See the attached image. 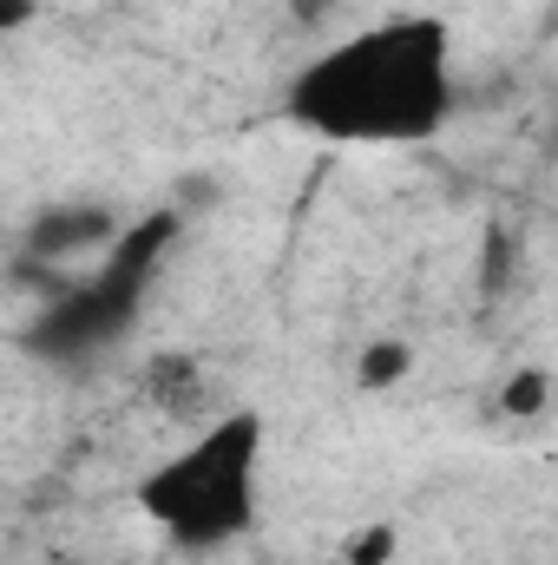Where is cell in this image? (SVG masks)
Listing matches in <instances>:
<instances>
[{
  "instance_id": "cell-7",
  "label": "cell",
  "mask_w": 558,
  "mask_h": 565,
  "mask_svg": "<svg viewBox=\"0 0 558 565\" xmlns=\"http://www.w3.org/2000/svg\"><path fill=\"white\" fill-rule=\"evenodd\" d=\"M388 546H395V533H388V526H375V533L362 540V553H355L348 565H382V559H388Z\"/></svg>"
},
{
  "instance_id": "cell-1",
  "label": "cell",
  "mask_w": 558,
  "mask_h": 565,
  "mask_svg": "<svg viewBox=\"0 0 558 565\" xmlns=\"http://www.w3.org/2000/svg\"><path fill=\"white\" fill-rule=\"evenodd\" d=\"M460 106L453 26L440 13H388L296 66L282 113L329 145H427Z\"/></svg>"
},
{
  "instance_id": "cell-4",
  "label": "cell",
  "mask_w": 558,
  "mask_h": 565,
  "mask_svg": "<svg viewBox=\"0 0 558 565\" xmlns=\"http://www.w3.org/2000/svg\"><path fill=\"white\" fill-rule=\"evenodd\" d=\"M119 231H126V224H119L106 204H46V211L26 224L20 250H26L33 264H46V270H60V277H66L73 264L99 257Z\"/></svg>"
},
{
  "instance_id": "cell-5",
  "label": "cell",
  "mask_w": 558,
  "mask_h": 565,
  "mask_svg": "<svg viewBox=\"0 0 558 565\" xmlns=\"http://www.w3.org/2000/svg\"><path fill=\"white\" fill-rule=\"evenodd\" d=\"M408 369H415V349H408L401 335H375V342L355 355V382L375 388V395H382V388H401Z\"/></svg>"
},
{
  "instance_id": "cell-8",
  "label": "cell",
  "mask_w": 558,
  "mask_h": 565,
  "mask_svg": "<svg viewBox=\"0 0 558 565\" xmlns=\"http://www.w3.org/2000/svg\"><path fill=\"white\" fill-rule=\"evenodd\" d=\"M40 13V0H0V33H13V26H26Z\"/></svg>"
},
{
  "instance_id": "cell-6",
  "label": "cell",
  "mask_w": 558,
  "mask_h": 565,
  "mask_svg": "<svg viewBox=\"0 0 558 565\" xmlns=\"http://www.w3.org/2000/svg\"><path fill=\"white\" fill-rule=\"evenodd\" d=\"M546 395H552V375H546V369H519V375L506 382V415H539Z\"/></svg>"
},
{
  "instance_id": "cell-2",
  "label": "cell",
  "mask_w": 558,
  "mask_h": 565,
  "mask_svg": "<svg viewBox=\"0 0 558 565\" xmlns=\"http://www.w3.org/2000/svg\"><path fill=\"white\" fill-rule=\"evenodd\" d=\"M139 513L178 553H217L257 533L264 513V415L230 408L171 447L132 487Z\"/></svg>"
},
{
  "instance_id": "cell-3",
  "label": "cell",
  "mask_w": 558,
  "mask_h": 565,
  "mask_svg": "<svg viewBox=\"0 0 558 565\" xmlns=\"http://www.w3.org/2000/svg\"><path fill=\"white\" fill-rule=\"evenodd\" d=\"M178 224H184L178 211H151L139 224H126L86 270H66L60 282H46V302L26 322V349L53 369H79V362H99L106 349H119L151 296V277L164 270V257L178 244Z\"/></svg>"
}]
</instances>
